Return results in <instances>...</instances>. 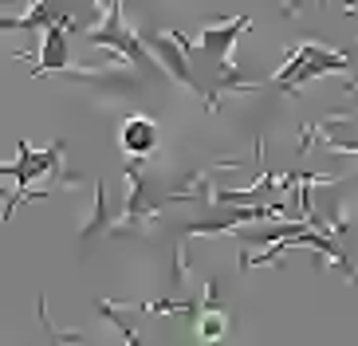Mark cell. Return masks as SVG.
Returning a JSON list of instances; mask_svg holds the SVG:
<instances>
[{
    "label": "cell",
    "mask_w": 358,
    "mask_h": 346,
    "mask_svg": "<svg viewBox=\"0 0 358 346\" xmlns=\"http://www.w3.org/2000/svg\"><path fill=\"white\" fill-rule=\"evenodd\" d=\"M150 146H154V126L142 122V118H138V122H130L127 126V150L142 154V150H150Z\"/></svg>",
    "instance_id": "1"
}]
</instances>
